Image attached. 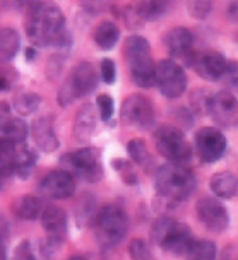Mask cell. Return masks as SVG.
I'll return each mask as SVG.
<instances>
[{
	"label": "cell",
	"instance_id": "1",
	"mask_svg": "<svg viewBox=\"0 0 238 260\" xmlns=\"http://www.w3.org/2000/svg\"><path fill=\"white\" fill-rule=\"evenodd\" d=\"M26 35L35 46H67L71 32L65 26L62 9L53 4H33L26 17Z\"/></svg>",
	"mask_w": 238,
	"mask_h": 260
},
{
	"label": "cell",
	"instance_id": "2",
	"mask_svg": "<svg viewBox=\"0 0 238 260\" xmlns=\"http://www.w3.org/2000/svg\"><path fill=\"white\" fill-rule=\"evenodd\" d=\"M155 187L161 197L168 201L182 202L190 197L197 188L194 171L178 162H166L158 168Z\"/></svg>",
	"mask_w": 238,
	"mask_h": 260
},
{
	"label": "cell",
	"instance_id": "3",
	"mask_svg": "<svg viewBox=\"0 0 238 260\" xmlns=\"http://www.w3.org/2000/svg\"><path fill=\"white\" fill-rule=\"evenodd\" d=\"M151 241L161 247L166 253L175 257L189 253L194 243V236L190 228L185 222L175 221L171 217H160L151 226Z\"/></svg>",
	"mask_w": 238,
	"mask_h": 260
},
{
	"label": "cell",
	"instance_id": "4",
	"mask_svg": "<svg viewBox=\"0 0 238 260\" xmlns=\"http://www.w3.org/2000/svg\"><path fill=\"white\" fill-rule=\"evenodd\" d=\"M125 57H127L130 76L135 86L153 87L155 86V67L151 57V45L144 36L132 35L125 41Z\"/></svg>",
	"mask_w": 238,
	"mask_h": 260
},
{
	"label": "cell",
	"instance_id": "5",
	"mask_svg": "<svg viewBox=\"0 0 238 260\" xmlns=\"http://www.w3.org/2000/svg\"><path fill=\"white\" fill-rule=\"evenodd\" d=\"M93 228L98 241L103 247H115L125 238L129 231V216L122 207L108 204L96 211L93 217Z\"/></svg>",
	"mask_w": 238,
	"mask_h": 260
},
{
	"label": "cell",
	"instance_id": "6",
	"mask_svg": "<svg viewBox=\"0 0 238 260\" xmlns=\"http://www.w3.org/2000/svg\"><path fill=\"white\" fill-rule=\"evenodd\" d=\"M100 82V72L91 62H79L71 76L65 79L58 91V103L62 106H69L72 101L91 94Z\"/></svg>",
	"mask_w": 238,
	"mask_h": 260
},
{
	"label": "cell",
	"instance_id": "7",
	"mask_svg": "<svg viewBox=\"0 0 238 260\" xmlns=\"http://www.w3.org/2000/svg\"><path fill=\"white\" fill-rule=\"evenodd\" d=\"M156 151L168 159V162L184 165L192 157V147L187 142L185 134L173 125H161L155 132Z\"/></svg>",
	"mask_w": 238,
	"mask_h": 260
},
{
	"label": "cell",
	"instance_id": "8",
	"mask_svg": "<svg viewBox=\"0 0 238 260\" xmlns=\"http://www.w3.org/2000/svg\"><path fill=\"white\" fill-rule=\"evenodd\" d=\"M65 162V171H69L74 178L79 176V178L86 180V182L96 183L101 180L103 176V165H101V152L96 147H82V149H77L67 154L62 159Z\"/></svg>",
	"mask_w": 238,
	"mask_h": 260
},
{
	"label": "cell",
	"instance_id": "9",
	"mask_svg": "<svg viewBox=\"0 0 238 260\" xmlns=\"http://www.w3.org/2000/svg\"><path fill=\"white\" fill-rule=\"evenodd\" d=\"M155 84L168 100H176L187 91V74L173 58L160 60L155 67Z\"/></svg>",
	"mask_w": 238,
	"mask_h": 260
},
{
	"label": "cell",
	"instance_id": "10",
	"mask_svg": "<svg viewBox=\"0 0 238 260\" xmlns=\"http://www.w3.org/2000/svg\"><path fill=\"white\" fill-rule=\"evenodd\" d=\"M120 118L125 125H130V127L147 128L155 123L156 110L149 98L142 94H130L122 103Z\"/></svg>",
	"mask_w": 238,
	"mask_h": 260
},
{
	"label": "cell",
	"instance_id": "11",
	"mask_svg": "<svg viewBox=\"0 0 238 260\" xmlns=\"http://www.w3.org/2000/svg\"><path fill=\"white\" fill-rule=\"evenodd\" d=\"M194 149L202 162H216L226 152L225 134L216 127H202L195 132Z\"/></svg>",
	"mask_w": 238,
	"mask_h": 260
},
{
	"label": "cell",
	"instance_id": "12",
	"mask_svg": "<svg viewBox=\"0 0 238 260\" xmlns=\"http://www.w3.org/2000/svg\"><path fill=\"white\" fill-rule=\"evenodd\" d=\"M207 113L214 123L225 128L238 127V98L230 91H218L211 94L207 103Z\"/></svg>",
	"mask_w": 238,
	"mask_h": 260
},
{
	"label": "cell",
	"instance_id": "13",
	"mask_svg": "<svg viewBox=\"0 0 238 260\" xmlns=\"http://www.w3.org/2000/svg\"><path fill=\"white\" fill-rule=\"evenodd\" d=\"M195 212H197L200 222L213 233H223L230 224V216H228L226 207L216 197L199 199Z\"/></svg>",
	"mask_w": 238,
	"mask_h": 260
},
{
	"label": "cell",
	"instance_id": "14",
	"mask_svg": "<svg viewBox=\"0 0 238 260\" xmlns=\"http://www.w3.org/2000/svg\"><path fill=\"white\" fill-rule=\"evenodd\" d=\"M40 192L50 199H69L76 192V178L65 170H53L43 176L40 183Z\"/></svg>",
	"mask_w": 238,
	"mask_h": 260
},
{
	"label": "cell",
	"instance_id": "15",
	"mask_svg": "<svg viewBox=\"0 0 238 260\" xmlns=\"http://www.w3.org/2000/svg\"><path fill=\"white\" fill-rule=\"evenodd\" d=\"M163 43H165V48L173 58L185 60L187 65H192L195 53L192 52L194 35L190 32V29H187V27H173L165 35Z\"/></svg>",
	"mask_w": 238,
	"mask_h": 260
},
{
	"label": "cell",
	"instance_id": "16",
	"mask_svg": "<svg viewBox=\"0 0 238 260\" xmlns=\"http://www.w3.org/2000/svg\"><path fill=\"white\" fill-rule=\"evenodd\" d=\"M190 67L206 81H219L226 69V58L216 50H206L194 55Z\"/></svg>",
	"mask_w": 238,
	"mask_h": 260
},
{
	"label": "cell",
	"instance_id": "17",
	"mask_svg": "<svg viewBox=\"0 0 238 260\" xmlns=\"http://www.w3.org/2000/svg\"><path fill=\"white\" fill-rule=\"evenodd\" d=\"M31 136H33V141L36 144V147H38L40 151L46 152V154L58 149V139L55 136L52 117L36 118L31 127Z\"/></svg>",
	"mask_w": 238,
	"mask_h": 260
},
{
	"label": "cell",
	"instance_id": "18",
	"mask_svg": "<svg viewBox=\"0 0 238 260\" xmlns=\"http://www.w3.org/2000/svg\"><path fill=\"white\" fill-rule=\"evenodd\" d=\"M98 125V111L96 106L91 103H86L81 106V110L76 115V122H74V137L77 142L86 144L96 132Z\"/></svg>",
	"mask_w": 238,
	"mask_h": 260
},
{
	"label": "cell",
	"instance_id": "19",
	"mask_svg": "<svg viewBox=\"0 0 238 260\" xmlns=\"http://www.w3.org/2000/svg\"><path fill=\"white\" fill-rule=\"evenodd\" d=\"M41 226L48 233V238L62 240L67 235V214L62 207L57 206H46L41 211Z\"/></svg>",
	"mask_w": 238,
	"mask_h": 260
},
{
	"label": "cell",
	"instance_id": "20",
	"mask_svg": "<svg viewBox=\"0 0 238 260\" xmlns=\"http://www.w3.org/2000/svg\"><path fill=\"white\" fill-rule=\"evenodd\" d=\"M209 188L218 199H231L238 192V178L231 171H219L209 180Z\"/></svg>",
	"mask_w": 238,
	"mask_h": 260
},
{
	"label": "cell",
	"instance_id": "21",
	"mask_svg": "<svg viewBox=\"0 0 238 260\" xmlns=\"http://www.w3.org/2000/svg\"><path fill=\"white\" fill-rule=\"evenodd\" d=\"M93 40H95V43H96V46L100 50L110 52V50L115 48V45L118 43V40H120L118 26H116L115 22H111V21H103L95 29Z\"/></svg>",
	"mask_w": 238,
	"mask_h": 260
},
{
	"label": "cell",
	"instance_id": "22",
	"mask_svg": "<svg viewBox=\"0 0 238 260\" xmlns=\"http://www.w3.org/2000/svg\"><path fill=\"white\" fill-rule=\"evenodd\" d=\"M27 134H29L27 123L19 117H14V115H11L0 125V139H6V141H11L14 144H22L26 141Z\"/></svg>",
	"mask_w": 238,
	"mask_h": 260
},
{
	"label": "cell",
	"instance_id": "23",
	"mask_svg": "<svg viewBox=\"0 0 238 260\" xmlns=\"http://www.w3.org/2000/svg\"><path fill=\"white\" fill-rule=\"evenodd\" d=\"M36 166V154L29 146L19 144L17 146L16 166H14V175H17L21 180H27L33 175Z\"/></svg>",
	"mask_w": 238,
	"mask_h": 260
},
{
	"label": "cell",
	"instance_id": "24",
	"mask_svg": "<svg viewBox=\"0 0 238 260\" xmlns=\"http://www.w3.org/2000/svg\"><path fill=\"white\" fill-rule=\"evenodd\" d=\"M21 46V38L19 32L14 27H2L0 29V58L4 62H9L19 52Z\"/></svg>",
	"mask_w": 238,
	"mask_h": 260
},
{
	"label": "cell",
	"instance_id": "25",
	"mask_svg": "<svg viewBox=\"0 0 238 260\" xmlns=\"http://www.w3.org/2000/svg\"><path fill=\"white\" fill-rule=\"evenodd\" d=\"M16 216L21 217L24 221H35L36 217L41 216V211H43V204L36 195H22L19 201L16 202Z\"/></svg>",
	"mask_w": 238,
	"mask_h": 260
},
{
	"label": "cell",
	"instance_id": "26",
	"mask_svg": "<svg viewBox=\"0 0 238 260\" xmlns=\"http://www.w3.org/2000/svg\"><path fill=\"white\" fill-rule=\"evenodd\" d=\"M127 151L129 156L132 157V161L141 166V168H144L146 171H151L155 168V159H153L151 152H149L146 142L142 139H132L127 144Z\"/></svg>",
	"mask_w": 238,
	"mask_h": 260
},
{
	"label": "cell",
	"instance_id": "27",
	"mask_svg": "<svg viewBox=\"0 0 238 260\" xmlns=\"http://www.w3.org/2000/svg\"><path fill=\"white\" fill-rule=\"evenodd\" d=\"M17 146L6 139H0V175L4 178L14 175V166H16V156H17Z\"/></svg>",
	"mask_w": 238,
	"mask_h": 260
},
{
	"label": "cell",
	"instance_id": "28",
	"mask_svg": "<svg viewBox=\"0 0 238 260\" xmlns=\"http://www.w3.org/2000/svg\"><path fill=\"white\" fill-rule=\"evenodd\" d=\"M40 105H41V96L38 92L21 91L19 94L14 98V110L21 117H27V115H33L35 111H38Z\"/></svg>",
	"mask_w": 238,
	"mask_h": 260
},
{
	"label": "cell",
	"instance_id": "29",
	"mask_svg": "<svg viewBox=\"0 0 238 260\" xmlns=\"http://www.w3.org/2000/svg\"><path fill=\"white\" fill-rule=\"evenodd\" d=\"M216 243L211 240H194L187 258L189 260H216Z\"/></svg>",
	"mask_w": 238,
	"mask_h": 260
},
{
	"label": "cell",
	"instance_id": "30",
	"mask_svg": "<svg viewBox=\"0 0 238 260\" xmlns=\"http://www.w3.org/2000/svg\"><path fill=\"white\" fill-rule=\"evenodd\" d=\"M135 14L141 21H156L163 17V14L168 11V4L166 2H141L134 7Z\"/></svg>",
	"mask_w": 238,
	"mask_h": 260
},
{
	"label": "cell",
	"instance_id": "31",
	"mask_svg": "<svg viewBox=\"0 0 238 260\" xmlns=\"http://www.w3.org/2000/svg\"><path fill=\"white\" fill-rule=\"evenodd\" d=\"M113 110H115V105H113V98L110 94H100L96 98V111H98V117H100L103 122H108L113 115Z\"/></svg>",
	"mask_w": 238,
	"mask_h": 260
},
{
	"label": "cell",
	"instance_id": "32",
	"mask_svg": "<svg viewBox=\"0 0 238 260\" xmlns=\"http://www.w3.org/2000/svg\"><path fill=\"white\" fill-rule=\"evenodd\" d=\"M129 255L132 260H151V250L147 248L146 241L141 238H134L129 243Z\"/></svg>",
	"mask_w": 238,
	"mask_h": 260
},
{
	"label": "cell",
	"instance_id": "33",
	"mask_svg": "<svg viewBox=\"0 0 238 260\" xmlns=\"http://www.w3.org/2000/svg\"><path fill=\"white\" fill-rule=\"evenodd\" d=\"M111 165H113V170L122 173L125 183H130V185L137 183V175L134 173L132 165H130V162H127L125 159H113L111 161Z\"/></svg>",
	"mask_w": 238,
	"mask_h": 260
},
{
	"label": "cell",
	"instance_id": "34",
	"mask_svg": "<svg viewBox=\"0 0 238 260\" xmlns=\"http://www.w3.org/2000/svg\"><path fill=\"white\" fill-rule=\"evenodd\" d=\"M209 98L211 94L206 89H197L192 92V98H190V103H192L194 113H204L207 111V103H209Z\"/></svg>",
	"mask_w": 238,
	"mask_h": 260
},
{
	"label": "cell",
	"instance_id": "35",
	"mask_svg": "<svg viewBox=\"0 0 238 260\" xmlns=\"http://www.w3.org/2000/svg\"><path fill=\"white\" fill-rule=\"evenodd\" d=\"M100 77L105 84H113L115 79H116V67L115 62L111 58H105L101 60L100 63Z\"/></svg>",
	"mask_w": 238,
	"mask_h": 260
},
{
	"label": "cell",
	"instance_id": "36",
	"mask_svg": "<svg viewBox=\"0 0 238 260\" xmlns=\"http://www.w3.org/2000/svg\"><path fill=\"white\" fill-rule=\"evenodd\" d=\"M219 81L228 87H238V62H226V69Z\"/></svg>",
	"mask_w": 238,
	"mask_h": 260
},
{
	"label": "cell",
	"instance_id": "37",
	"mask_svg": "<svg viewBox=\"0 0 238 260\" xmlns=\"http://www.w3.org/2000/svg\"><path fill=\"white\" fill-rule=\"evenodd\" d=\"M12 260H36L31 241H27V240L19 241L17 247L14 248V252H12Z\"/></svg>",
	"mask_w": 238,
	"mask_h": 260
},
{
	"label": "cell",
	"instance_id": "38",
	"mask_svg": "<svg viewBox=\"0 0 238 260\" xmlns=\"http://www.w3.org/2000/svg\"><path fill=\"white\" fill-rule=\"evenodd\" d=\"M211 11H213L211 2H190L189 4V12L195 19H206L209 14H211Z\"/></svg>",
	"mask_w": 238,
	"mask_h": 260
},
{
	"label": "cell",
	"instance_id": "39",
	"mask_svg": "<svg viewBox=\"0 0 238 260\" xmlns=\"http://www.w3.org/2000/svg\"><path fill=\"white\" fill-rule=\"evenodd\" d=\"M14 77H11V72H0V91H9L12 87Z\"/></svg>",
	"mask_w": 238,
	"mask_h": 260
},
{
	"label": "cell",
	"instance_id": "40",
	"mask_svg": "<svg viewBox=\"0 0 238 260\" xmlns=\"http://www.w3.org/2000/svg\"><path fill=\"white\" fill-rule=\"evenodd\" d=\"M11 106H9L6 101H0V125H2L6 120L11 117Z\"/></svg>",
	"mask_w": 238,
	"mask_h": 260
},
{
	"label": "cell",
	"instance_id": "41",
	"mask_svg": "<svg viewBox=\"0 0 238 260\" xmlns=\"http://www.w3.org/2000/svg\"><path fill=\"white\" fill-rule=\"evenodd\" d=\"M228 17L233 22H238V2H233L230 7H228Z\"/></svg>",
	"mask_w": 238,
	"mask_h": 260
},
{
	"label": "cell",
	"instance_id": "42",
	"mask_svg": "<svg viewBox=\"0 0 238 260\" xmlns=\"http://www.w3.org/2000/svg\"><path fill=\"white\" fill-rule=\"evenodd\" d=\"M0 260H7V250H6V243H4V238H0Z\"/></svg>",
	"mask_w": 238,
	"mask_h": 260
},
{
	"label": "cell",
	"instance_id": "43",
	"mask_svg": "<svg viewBox=\"0 0 238 260\" xmlns=\"http://www.w3.org/2000/svg\"><path fill=\"white\" fill-rule=\"evenodd\" d=\"M35 57H36V52L29 46V48L26 50V60L27 62H31V60H35Z\"/></svg>",
	"mask_w": 238,
	"mask_h": 260
},
{
	"label": "cell",
	"instance_id": "44",
	"mask_svg": "<svg viewBox=\"0 0 238 260\" xmlns=\"http://www.w3.org/2000/svg\"><path fill=\"white\" fill-rule=\"evenodd\" d=\"M223 260H238V253L235 252H228V255Z\"/></svg>",
	"mask_w": 238,
	"mask_h": 260
},
{
	"label": "cell",
	"instance_id": "45",
	"mask_svg": "<svg viewBox=\"0 0 238 260\" xmlns=\"http://www.w3.org/2000/svg\"><path fill=\"white\" fill-rule=\"evenodd\" d=\"M69 260H86V258H84V257H71Z\"/></svg>",
	"mask_w": 238,
	"mask_h": 260
},
{
	"label": "cell",
	"instance_id": "46",
	"mask_svg": "<svg viewBox=\"0 0 238 260\" xmlns=\"http://www.w3.org/2000/svg\"><path fill=\"white\" fill-rule=\"evenodd\" d=\"M4 180H6V178H4V176L0 175V190H2V183H4Z\"/></svg>",
	"mask_w": 238,
	"mask_h": 260
}]
</instances>
